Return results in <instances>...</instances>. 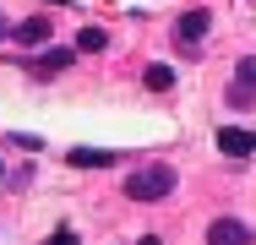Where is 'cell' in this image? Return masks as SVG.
<instances>
[{"label": "cell", "instance_id": "6", "mask_svg": "<svg viewBox=\"0 0 256 245\" xmlns=\"http://www.w3.org/2000/svg\"><path fill=\"white\" fill-rule=\"evenodd\" d=\"M22 44H50V16H28V22H16L11 28Z\"/></svg>", "mask_w": 256, "mask_h": 245}, {"label": "cell", "instance_id": "2", "mask_svg": "<svg viewBox=\"0 0 256 245\" xmlns=\"http://www.w3.org/2000/svg\"><path fill=\"white\" fill-rule=\"evenodd\" d=\"M207 245H251V224H240V218H212V224H207Z\"/></svg>", "mask_w": 256, "mask_h": 245}, {"label": "cell", "instance_id": "8", "mask_svg": "<svg viewBox=\"0 0 256 245\" xmlns=\"http://www.w3.org/2000/svg\"><path fill=\"white\" fill-rule=\"evenodd\" d=\"M224 98H229V109H240V114H246V109H256V88H251V82H234Z\"/></svg>", "mask_w": 256, "mask_h": 245}, {"label": "cell", "instance_id": "12", "mask_svg": "<svg viewBox=\"0 0 256 245\" xmlns=\"http://www.w3.org/2000/svg\"><path fill=\"white\" fill-rule=\"evenodd\" d=\"M44 245H76V229H54V234H50Z\"/></svg>", "mask_w": 256, "mask_h": 245}, {"label": "cell", "instance_id": "3", "mask_svg": "<svg viewBox=\"0 0 256 245\" xmlns=\"http://www.w3.org/2000/svg\"><path fill=\"white\" fill-rule=\"evenodd\" d=\"M218 152H224V158H251V152H256V131L224 126V131H218Z\"/></svg>", "mask_w": 256, "mask_h": 245}, {"label": "cell", "instance_id": "7", "mask_svg": "<svg viewBox=\"0 0 256 245\" xmlns=\"http://www.w3.org/2000/svg\"><path fill=\"white\" fill-rule=\"evenodd\" d=\"M71 49H82V54H98V49H109V33H104V28H82Z\"/></svg>", "mask_w": 256, "mask_h": 245}, {"label": "cell", "instance_id": "13", "mask_svg": "<svg viewBox=\"0 0 256 245\" xmlns=\"http://www.w3.org/2000/svg\"><path fill=\"white\" fill-rule=\"evenodd\" d=\"M136 245H158V240H153V234H148V240H136Z\"/></svg>", "mask_w": 256, "mask_h": 245}, {"label": "cell", "instance_id": "16", "mask_svg": "<svg viewBox=\"0 0 256 245\" xmlns=\"http://www.w3.org/2000/svg\"><path fill=\"white\" fill-rule=\"evenodd\" d=\"M54 6H60V0H54Z\"/></svg>", "mask_w": 256, "mask_h": 245}, {"label": "cell", "instance_id": "9", "mask_svg": "<svg viewBox=\"0 0 256 245\" xmlns=\"http://www.w3.org/2000/svg\"><path fill=\"white\" fill-rule=\"evenodd\" d=\"M142 82H148L153 93H169V88H174V71H169V66H148V71H142Z\"/></svg>", "mask_w": 256, "mask_h": 245}, {"label": "cell", "instance_id": "5", "mask_svg": "<svg viewBox=\"0 0 256 245\" xmlns=\"http://www.w3.org/2000/svg\"><path fill=\"white\" fill-rule=\"evenodd\" d=\"M207 28H212V11H207V6H196V11H186V16L174 22V33H180L186 44H196V38H202Z\"/></svg>", "mask_w": 256, "mask_h": 245}, {"label": "cell", "instance_id": "1", "mask_svg": "<svg viewBox=\"0 0 256 245\" xmlns=\"http://www.w3.org/2000/svg\"><path fill=\"white\" fill-rule=\"evenodd\" d=\"M169 191H174V169L169 164H148V169L126 174V196L131 202H164Z\"/></svg>", "mask_w": 256, "mask_h": 245}, {"label": "cell", "instance_id": "4", "mask_svg": "<svg viewBox=\"0 0 256 245\" xmlns=\"http://www.w3.org/2000/svg\"><path fill=\"white\" fill-rule=\"evenodd\" d=\"M66 164L71 169H114V152H104V147H71Z\"/></svg>", "mask_w": 256, "mask_h": 245}, {"label": "cell", "instance_id": "10", "mask_svg": "<svg viewBox=\"0 0 256 245\" xmlns=\"http://www.w3.org/2000/svg\"><path fill=\"white\" fill-rule=\"evenodd\" d=\"M71 60H76V49H50V54H44V60H33V66H38V71H66Z\"/></svg>", "mask_w": 256, "mask_h": 245}, {"label": "cell", "instance_id": "15", "mask_svg": "<svg viewBox=\"0 0 256 245\" xmlns=\"http://www.w3.org/2000/svg\"><path fill=\"white\" fill-rule=\"evenodd\" d=\"M0 180H6V164H0Z\"/></svg>", "mask_w": 256, "mask_h": 245}, {"label": "cell", "instance_id": "14", "mask_svg": "<svg viewBox=\"0 0 256 245\" xmlns=\"http://www.w3.org/2000/svg\"><path fill=\"white\" fill-rule=\"evenodd\" d=\"M0 33H11V28H6V16H0Z\"/></svg>", "mask_w": 256, "mask_h": 245}, {"label": "cell", "instance_id": "11", "mask_svg": "<svg viewBox=\"0 0 256 245\" xmlns=\"http://www.w3.org/2000/svg\"><path fill=\"white\" fill-rule=\"evenodd\" d=\"M234 82H251V88H256V54H246V60H240V71H234Z\"/></svg>", "mask_w": 256, "mask_h": 245}]
</instances>
